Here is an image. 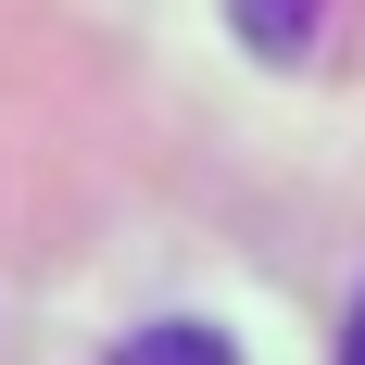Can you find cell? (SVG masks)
Returning a JSON list of instances; mask_svg holds the SVG:
<instances>
[{
  "instance_id": "cell-1",
  "label": "cell",
  "mask_w": 365,
  "mask_h": 365,
  "mask_svg": "<svg viewBox=\"0 0 365 365\" xmlns=\"http://www.w3.org/2000/svg\"><path fill=\"white\" fill-rule=\"evenodd\" d=\"M113 365H240V353H227V328H202V315H164V328L113 340Z\"/></svg>"
},
{
  "instance_id": "cell-2",
  "label": "cell",
  "mask_w": 365,
  "mask_h": 365,
  "mask_svg": "<svg viewBox=\"0 0 365 365\" xmlns=\"http://www.w3.org/2000/svg\"><path fill=\"white\" fill-rule=\"evenodd\" d=\"M227 13H240V38H252V51H302L328 0H227Z\"/></svg>"
},
{
  "instance_id": "cell-3",
  "label": "cell",
  "mask_w": 365,
  "mask_h": 365,
  "mask_svg": "<svg viewBox=\"0 0 365 365\" xmlns=\"http://www.w3.org/2000/svg\"><path fill=\"white\" fill-rule=\"evenodd\" d=\"M340 365H365V302H353V340H340Z\"/></svg>"
}]
</instances>
